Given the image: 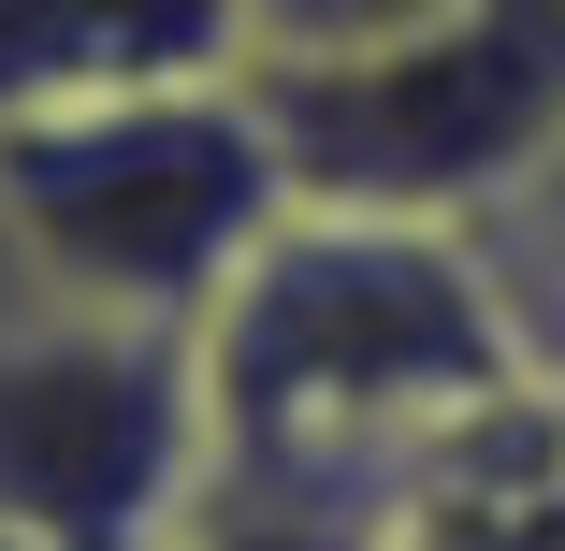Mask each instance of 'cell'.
<instances>
[{
	"instance_id": "2",
	"label": "cell",
	"mask_w": 565,
	"mask_h": 551,
	"mask_svg": "<svg viewBox=\"0 0 565 551\" xmlns=\"http://www.w3.org/2000/svg\"><path fill=\"white\" fill-rule=\"evenodd\" d=\"M305 189L276 160V117L247 73H189V87H117V102H58V117L0 131V247L58 305H117V319H189L247 276Z\"/></svg>"
},
{
	"instance_id": "6",
	"label": "cell",
	"mask_w": 565,
	"mask_h": 551,
	"mask_svg": "<svg viewBox=\"0 0 565 551\" xmlns=\"http://www.w3.org/2000/svg\"><path fill=\"white\" fill-rule=\"evenodd\" d=\"M465 247H479V276H493V305H508V335H522L536 392H565V146H551L508 203L465 218Z\"/></svg>"
},
{
	"instance_id": "4",
	"label": "cell",
	"mask_w": 565,
	"mask_h": 551,
	"mask_svg": "<svg viewBox=\"0 0 565 551\" xmlns=\"http://www.w3.org/2000/svg\"><path fill=\"white\" fill-rule=\"evenodd\" d=\"M217 479L203 349L174 319L0 290V537L30 551H160Z\"/></svg>"
},
{
	"instance_id": "7",
	"label": "cell",
	"mask_w": 565,
	"mask_h": 551,
	"mask_svg": "<svg viewBox=\"0 0 565 551\" xmlns=\"http://www.w3.org/2000/svg\"><path fill=\"white\" fill-rule=\"evenodd\" d=\"M160 551H392V508L363 494H290V479H203V508Z\"/></svg>"
},
{
	"instance_id": "8",
	"label": "cell",
	"mask_w": 565,
	"mask_h": 551,
	"mask_svg": "<svg viewBox=\"0 0 565 551\" xmlns=\"http://www.w3.org/2000/svg\"><path fill=\"white\" fill-rule=\"evenodd\" d=\"M420 15H449V0H247V73H276V59H349V44H392V30H420Z\"/></svg>"
},
{
	"instance_id": "1",
	"label": "cell",
	"mask_w": 565,
	"mask_h": 551,
	"mask_svg": "<svg viewBox=\"0 0 565 551\" xmlns=\"http://www.w3.org/2000/svg\"><path fill=\"white\" fill-rule=\"evenodd\" d=\"M217 479H290V494H363L406 508L435 451H465L493 406L536 392L479 247L449 218H363V203H290L247 247V276L189 319Z\"/></svg>"
},
{
	"instance_id": "5",
	"label": "cell",
	"mask_w": 565,
	"mask_h": 551,
	"mask_svg": "<svg viewBox=\"0 0 565 551\" xmlns=\"http://www.w3.org/2000/svg\"><path fill=\"white\" fill-rule=\"evenodd\" d=\"M189 73H247V0H0V131Z\"/></svg>"
},
{
	"instance_id": "3",
	"label": "cell",
	"mask_w": 565,
	"mask_h": 551,
	"mask_svg": "<svg viewBox=\"0 0 565 551\" xmlns=\"http://www.w3.org/2000/svg\"><path fill=\"white\" fill-rule=\"evenodd\" d=\"M276 160L305 203L363 218H449L508 203L565 146V0H449V15L349 44V59H276L247 73Z\"/></svg>"
},
{
	"instance_id": "9",
	"label": "cell",
	"mask_w": 565,
	"mask_h": 551,
	"mask_svg": "<svg viewBox=\"0 0 565 551\" xmlns=\"http://www.w3.org/2000/svg\"><path fill=\"white\" fill-rule=\"evenodd\" d=\"M0 551H30V537H0Z\"/></svg>"
}]
</instances>
